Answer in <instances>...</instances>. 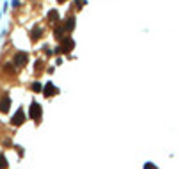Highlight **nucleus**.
I'll list each match as a JSON object with an SVG mask.
<instances>
[{
    "mask_svg": "<svg viewBox=\"0 0 178 169\" xmlns=\"http://www.w3.org/2000/svg\"><path fill=\"white\" fill-rule=\"evenodd\" d=\"M73 46H75V41H73L71 37H62V39H61V52L68 54V52L73 50Z\"/></svg>",
    "mask_w": 178,
    "mask_h": 169,
    "instance_id": "obj_1",
    "label": "nucleus"
},
{
    "mask_svg": "<svg viewBox=\"0 0 178 169\" xmlns=\"http://www.w3.org/2000/svg\"><path fill=\"white\" fill-rule=\"evenodd\" d=\"M84 5V0H77V9H80Z\"/></svg>",
    "mask_w": 178,
    "mask_h": 169,
    "instance_id": "obj_14",
    "label": "nucleus"
},
{
    "mask_svg": "<svg viewBox=\"0 0 178 169\" xmlns=\"http://www.w3.org/2000/svg\"><path fill=\"white\" fill-rule=\"evenodd\" d=\"M13 61H14V64H16L18 68H23V66L27 64V61H29V55L25 54V52H18V54L13 57Z\"/></svg>",
    "mask_w": 178,
    "mask_h": 169,
    "instance_id": "obj_2",
    "label": "nucleus"
},
{
    "mask_svg": "<svg viewBox=\"0 0 178 169\" xmlns=\"http://www.w3.org/2000/svg\"><path fill=\"white\" fill-rule=\"evenodd\" d=\"M48 20H50V22H57V20H59V13L57 11H50L48 13Z\"/></svg>",
    "mask_w": 178,
    "mask_h": 169,
    "instance_id": "obj_9",
    "label": "nucleus"
},
{
    "mask_svg": "<svg viewBox=\"0 0 178 169\" xmlns=\"http://www.w3.org/2000/svg\"><path fill=\"white\" fill-rule=\"evenodd\" d=\"M4 70H5L7 73H13V71H14V66H13V64H9V62H7V64L4 66Z\"/></svg>",
    "mask_w": 178,
    "mask_h": 169,
    "instance_id": "obj_13",
    "label": "nucleus"
},
{
    "mask_svg": "<svg viewBox=\"0 0 178 169\" xmlns=\"http://www.w3.org/2000/svg\"><path fill=\"white\" fill-rule=\"evenodd\" d=\"M23 119H25V114H23V110H18L16 112V116H14V118H13V125H22L23 123Z\"/></svg>",
    "mask_w": 178,
    "mask_h": 169,
    "instance_id": "obj_6",
    "label": "nucleus"
},
{
    "mask_svg": "<svg viewBox=\"0 0 178 169\" xmlns=\"http://www.w3.org/2000/svg\"><path fill=\"white\" fill-rule=\"evenodd\" d=\"M5 167H7V160L0 155V169H5Z\"/></svg>",
    "mask_w": 178,
    "mask_h": 169,
    "instance_id": "obj_12",
    "label": "nucleus"
},
{
    "mask_svg": "<svg viewBox=\"0 0 178 169\" xmlns=\"http://www.w3.org/2000/svg\"><path fill=\"white\" fill-rule=\"evenodd\" d=\"M29 114L32 116L34 119H38L39 116H41V107H39L38 102H32V103H30V110H29Z\"/></svg>",
    "mask_w": 178,
    "mask_h": 169,
    "instance_id": "obj_3",
    "label": "nucleus"
},
{
    "mask_svg": "<svg viewBox=\"0 0 178 169\" xmlns=\"http://www.w3.org/2000/svg\"><path fill=\"white\" fill-rule=\"evenodd\" d=\"M73 29H75V16H68L66 22H64V30H66V34L71 32Z\"/></svg>",
    "mask_w": 178,
    "mask_h": 169,
    "instance_id": "obj_4",
    "label": "nucleus"
},
{
    "mask_svg": "<svg viewBox=\"0 0 178 169\" xmlns=\"http://www.w3.org/2000/svg\"><path fill=\"white\" fill-rule=\"evenodd\" d=\"M32 91H36V93H38V91H43V86H41L39 82H34V84H32Z\"/></svg>",
    "mask_w": 178,
    "mask_h": 169,
    "instance_id": "obj_11",
    "label": "nucleus"
},
{
    "mask_svg": "<svg viewBox=\"0 0 178 169\" xmlns=\"http://www.w3.org/2000/svg\"><path fill=\"white\" fill-rule=\"evenodd\" d=\"M41 34H43V30H41V29H39V27H36V29H34V30H32V39H34V41H36V39H38V37H41Z\"/></svg>",
    "mask_w": 178,
    "mask_h": 169,
    "instance_id": "obj_10",
    "label": "nucleus"
},
{
    "mask_svg": "<svg viewBox=\"0 0 178 169\" xmlns=\"http://www.w3.org/2000/svg\"><path fill=\"white\" fill-rule=\"evenodd\" d=\"M57 2H59V4H64V2H66V0H57Z\"/></svg>",
    "mask_w": 178,
    "mask_h": 169,
    "instance_id": "obj_15",
    "label": "nucleus"
},
{
    "mask_svg": "<svg viewBox=\"0 0 178 169\" xmlns=\"http://www.w3.org/2000/svg\"><path fill=\"white\" fill-rule=\"evenodd\" d=\"M9 107H11V98H9V96H4L2 100H0V112H7Z\"/></svg>",
    "mask_w": 178,
    "mask_h": 169,
    "instance_id": "obj_5",
    "label": "nucleus"
},
{
    "mask_svg": "<svg viewBox=\"0 0 178 169\" xmlns=\"http://www.w3.org/2000/svg\"><path fill=\"white\" fill-rule=\"evenodd\" d=\"M64 27H55V30H54V36H55V39H62V36H64Z\"/></svg>",
    "mask_w": 178,
    "mask_h": 169,
    "instance_id": "obj_8",
    "label": "nucleus"
},
{
    "mask_svg": "<svg viewBox=\"0 0 178 169\" xmlns=\"http://www.w3.org/2000/svg\"><path fill=\"white\" fill-rule=\"evenodd\" d=\"M54 93H57V89L54 87V84H52V82H48L46 87H45V96H52Z\"/></svg>",
    "mask_w": 178,
    "mask_h": 169,
    "instance_id": "obj_7",
    "label": "nucleus"
}]
</instances>
